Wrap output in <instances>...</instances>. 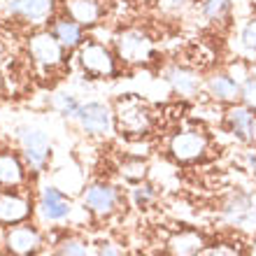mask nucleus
I'll return each mask as SVG.
<instances>
[{
  "instance_id": "nucleus-1",
  "label": "nucleus",
  "mask_w": 256,
  "mask_h": 256,
  "mask_svg": "<svg viewBox=\"0 0 256 256\" xmlns=\"http://www.w3.org/2000/svg\"><path fill=\"white\" fill-rule=\"evenodd\" d=\"M114 119H116V128L126 138H142V135H147L152 130V124H154L149 108L138 98H133V96L119 100Z\"/></svg>"
},
{
  "instance_id": "nucleus-2",
  "label": "nucleus",
  "mask_w": 256,
  "mask_h": 256,
  "mask_svg": "<svg viewBox=\"0 0 256 256\" xmlns=\"http://www.w3.org/2000/svg\"><path fill=\"white\" fill-rule=\"evenodd\" d=\"M116 54L128 66H144L154 56V44L149 40V35L140 28H126L114 38Z\"/></svg>"
},
{
  "instance_id": "nucleus-3",
  "label": "nucleus",
  "mask_w": 256,
  "mask_h": 256,
  "mask_svg": "<svg viewBox=\"0 0 256 256\" xmlns=\"http://www.w3.org/2000/svg\"><path fill=\"white\" fill-rule=\"evenodd\" d=\"M77 61H80L84 74L94 77V80H110L116 74V58L108 47H102L98 42H82L80 52H77Z\"/></svg>"
},
{
  "instance_id": "nucleus-4",
  "label": "nucleus",
  "mask_w": 256,
  "mask_h": 256,
  "mask_svg": "<svg viewBox=\"0 0 256 256\" xmlns=\"http://www.w3.org/2000/svg\"><path fill=\"white\" fill-rule=\"evenodd\" d=\"M28 54L33 63L42 70H56L63 66V54L66 47L54 38L52 30H40L28 38Z\"/></svg>"
},
{
  "instance_id": "nucleus-5",
  "label": "nucleus",
  "mask_w": 256,
  "mask_h": 256,
  "mask_svg": "<svg viewBox=\"0 0 256 256\" xmlns=\"http://www.w3.org/2000/svg\"><path fill=\"white\" fill-rule=\"evenodd\" d=\"M210 138L198 128L180 130L170 138V156L177 163H196L208 154Z\"/></svg>"
},
{
  "instance_id": "nucleus-6",
  "label": "nucleus",
  "mask_w": 256,
  "mask_h": 256,
  "mask_svg": "<svg viewBox=\"0 0 256 256\" xmlns=\"http://www.w3.org/2000/svg\"><path fill=\"white\" fill-rule=\"evenodd\" d=\"M80 126L91 135H108L114 126V114L108 105L102 102H86V105H80V112L74 116Z\"/></svg>"
},
{
  "instance_id": "nucleus-7",
  "label": "nucleus",
  "mask_w": 256,
  "mask_h": 256,
  "mask_svg": "<svg viewBox=\"0 0 256 256\" xmlns=\"http://www.w3.org/2000/svg\"><path fill=\"white\" fill-rule=\"evenodd\" d=\"M226 126L244 144H256V112L247 105H230L226 110Z\"/></svg>"
},
{
  "instance_id": "nucleus-8",
  "label": "nucleus",
  "mask_w": 256,
  "mask_h": 256,
  "mask_svg": "<svg viewBox=\"0 0 256 256\" xmlns=\"http://www.w3.org/2000/svg\"><path fill=\"white\" fill-rule=\"evenodd\" d=\"M10 14L28 24H44L54 12V0H10Z\"/></svg>"
},
{
  "instance_id": "nucleus-9",
  "label": "nucleus",
  "mask_w": 256,
  "mask_h": 256,
  "mask_svg": "<svg viewBox=\"0 0 256 256\" xmlns=\"http://www.w3.org/2000/svg\"><path fill=\"white\" fill-rule=\"evenodd\" d=\"M84 202L86 208L98 216H110L116 210V202H119V196L116 191L110 186V184H94L88 186L86 194H84Z\"/></svg>"
},
{
  "instance_id": "nucleus-10",
  "label": "nucleus",
  "mask_w": 256,
  "mask_h": 256,
  "mask_svg": "<svg viewBox=\"0 0 256 256\" xmlns=\"http://www.w3.org/2000/svg\"><path fill=\"white\" fill-rule=\"evenodd\" d=\"M40 233L30 226H16L7 233V247L14 256H33L40 250Z\"/></svg>"
},
{
  "instance_id": "nucleus-11",
  "label": "nucleus",
  "mask_w": 256,
  "mask_h": 256,
  "mask_svg": "<svg viewBox=\"0 0 256 256\" xmlns=\"http://www.w3.org/2000/svg\"><path fill=\"white\" fill-rule=\"evenodd\" d=\"M208 94L219 102H228V105H236L240 98H242V84L228 74H212L208 80Z\"/></svg>"
},
{
  "instance_id": "nucleus-12",
  "label": "nucleus",
  "mask_w": 256,
  "mask_h": 256,
  "mask_svg": "<svg viewBox=\"0 0 256 256\" xmlns=\"http://www.w3.org/2000/svg\"><path fill=\"white\" fill-rule=\"evenodd\" d=\"M170 256H198L205 250V238L198 230H180L166 244Z\"/></svg>"
},
{
  "instance_id": "nucleus-13",
  "label": "nucleus",
  "mask_w": 256,
  "mask_h": 256,
  "mask_svg": "<svg viewBox=\"0 0 256 256\" xmlns=\"http://www.w3.org/2000/svg\"><path fill=\"white\" fill-rule=\"evenodd\" d=\"M168 82H170V86H172V91L184 96V98H194L202 86L200 74L189 70V68H180V66L168 70Z\"/></svg>"
},
{
  "instance_id": "nucleus-14",
  "label": "nucleus",
  "mask_w": 256,
  "mask_h": 256,
  "mask_svg": "<svg viewBox=\"0 0 256 256\" xmlns=\"http://www.w3.org/2000/svg\"><path fill=\"white\" fill-rule=\"evenodd\" d=\"M68 16L77 21L82 28L96 26L102 19V2L100 0H68Z\"/></svg>"
},
{
  "instance_id": "nucleus-15",
  "label": "nucleus",
  "mask_w": 256,
  "mask_h": 256,
  "mask_svg": "<svg viewBox=\"0 0 256 256\" xmlns=\"http://www.w3.org/2000/svg\"><path fill=\"white\" fill-rule=\"evenodd\" d=\"M40 212L47 222H61L70 214V202L63 198V194L54 186H47L40 198Z\"/></svg>"
},
{
  "instance_id": "nucleus-16",
  "label": "nucleus",
  "mask_w": 256,
  "mask_h": 256,
  "mask_svg": "<svg viewBox=\"0 0 256 256\" xmlns=\"http://www.w3.org/2000/svg\"><path fill=\"white\" fill-rule=\"evenodd\" d=\"M21 144H24V152H26L28 161L33 166H42L44 158L49 154V140L47 135L38 130V128H26L21 133Z\"/></svg>"
},
{
  "instance_id": "nucleus-17",
  "label": "nucleus",
  "mask_w": 256,
  "mask_h": 256,
  "mask_svg": "<svg viewBox=\"0 0 256 256\" xmlns=\"http://www.w3.org/2000/svg\"><path fill=\"white\" fill-rule=\"evenodd\" d=\"M28 214H30V202L24 196L0 194V222L2 224H19Z\"/></svg>"
},
{
  "instance_id": "nucleus-18",
  "label": "nucleus",
  "mask_w": 256,
  "mask_h": 256,
  "mask_svg": "<svg viewBox=\"0 0 256 256\" xmlns=\"http://www.w3.org/2000/svg\"><path fill=\"white\" fill-rule=\"evenodd\" d=\"M52 33L58 42H61L66 49H80L82 47V26L77 21H72L70 16H61V19L54 21L52 26Z\"/></svg>"
},
{
  "instance_id": "nucleus-19",
  "label": "nucleus",
  "mask_w": 256,
  "mask_h": 256,
  "mask_svg": "<svg viewBox=\"0 0 256 256\" xmlns=\"http://www.w3.org/2000/svg\"><path fill=\"white\" fill-rule=\"evenodd\" d=\"M24 180V168L16 156L12 154H0V184L14 186Z\"/></svg>"
},
{
  "instance_id": "nucleus-20",
  "label": "nucleus",
  "mask_w": 256,
  "mask_h": 256,
  "mask_svg": "<svg viewBox=\"0 0 256 256\" xmlns=\"http://www.w3.org/2000/svg\"><path fill=\"white\" fill-rule=\"evenodd\" d=\"M230 7H233L230 0H205L202 2V14L210 21H222L230 14Z\"/></svg>"
},
{
  "instance_id": "nucleus-21",
  "label": "nucleus",
  "mask_w": 256,
  "mask_h": 256,
  "mask_svg": "<svg viewBox=\"0 0 256 256\" xmlns=\"http://www.w3.org/2000/svg\"><path fill=\"white\" fill-rule=\"evenodd\" d=\"M224 210H226V214H233L236 219H240V216L252 212V198L247 194H233L228 200H226Z\"/></svg>"
},
{
  "instance_id": "nucleus-22",
  "label": "nucleus",
  "mask_w": 256,
  "mask_h": 256,
  "mask_svg": "<svg viewBox=\"0 0 256 256\" xmlns=\"http://www.w3.org/2000/svg\"><path fill=\"white\" fill-rule=\"evenodd\" d=\"M122 175L126 177L128 182H140L147 175V166L140 158H128V161L122 163Z\"/></svg>"
},
{
  "instance_id": "nucleus-23",
  "label": "nucleus",
  "mask_w": 256,
  "mask_h": 256,
  "mask_svg": "<svg viewBox=\"0 0 256 256\" xmlns=\"http://www.w3.org/2000/svg\"><path fill=\"white\" fill-rule=\"evenodd\" d=\"M54 105L58 108V112H61L63 116H77V112H80V102L74 100L72 96H68V94H58L54 98Z\"/></svg>"
},
{
  "instance_id": "nucleus-24",
  "label": "nucleus",
  "mask_w": 256,
  "mask_h": 256,
  "mask_svg": "<svg viewBox=\"0 0 256 256\" xmlns=\"http://www.w3.org/2000/svg\"><path fill=\"white\" fill-rule=\"evenodd\" d=\"M156 5L166 14H182L191 7V0H156Z\"/></svg>"
},
{
  "instance_id": "nucleus-25",
  "label": "nucleus",
  "mask_w": 256,
  "mask_h": 256,
  "mask_svg": "<svg viewBox=\"0 0 256 256\" xmlns=\"http://www.w3.org/2000/svg\"><path fill=\"white\" fill-rule=\"evenodd\" d=\"M242 105H247L250 110H254L256 112V82L254 80H247L242 84Z\"/></svg>"
},
{
  "instance_id": "nucleus-26",
  "label": "nucleus",
  "mask_w": 256,
  "mask_h": 256,
  "mask_svg": "<svg viewBox=\"0 0 256 256\" xmlns=\"http://www.w3.org/2000/svg\"><path fill=\"white\" fill-rule=\"evenodd\" d=\"M61 256H86V247L80 240H66L61 244Z\"/></svg>"
},
{
  "instance_id": "nucleus-27",
  "label": "nucleus",
  "mask_w": 256,
  "mask_h": 256,
  "mask_svg": "<svg viewBox=\"0 0 256 256\" xmlns=\"http://www.w3.org/2000/svg\"><path fill=\"white\" fill-rule=\"evenodd\" d=\"M242 44L250 49V52H256V19L250 21V24L244 26V30H242Z\"/></svg>"
},
{
  "instance_id": "nucleus-28",
  "label": "nucleus",
  "mask_w": 256,
  "mask_h": 256,
  "mask_svg": "<svg viewBox=\"0 0 256 256\" xmlns=\"http://www.w3.org/2000/svg\"><path fill=\"white\" fill-rule=\"evenodd\" d=\"M152 200H154V191H152V186H138V189H135V202H138L140 208L149 205Z\"/></svg>"
},
{
  "instance_id": "nucleus-29",
  "label": "nucleus",
  "mask_w": 256,
  "mask_h": 256,
  "mask_svg": "<svg viewBox=\"0 0 256 256\" xmlns=\"http://www.w3.org/2000/svg\"><path fill=\"white\" fill-rule=\"evenodd\" d=\"M208 256H242L236 247H228V244H216L208 252Z\"/></svg>"
},
{
  "instance_id": "nucleus-30",
  "label": "nucleus",
  "mask_w": 256,
  "mask_h": 256,
  "mask_svg": "<svg viewBox=\"0 0 256 256\" xmlns=\"http://www.w3.org/2000/svg\"><path fill=\"white\" fill-rule=\"evenodd\" d=\"M98 256H122V254H119V250H116L114 244H102Z\"/></svg>"
},
{
  "instance_id": "nucleus-31",
  "label": "nucleus",
  "mask_w": 256,
  "mask_h": 256,
  "mask_svg": "<svg viewBox=\"0 0 256 256\" xmlns=\"http://www.w3.org/2000/svg\"><path fill=\"white\" fill-rule=\"evenodd\" d=\"M5 94V80H2V74H0V96Z\"/></svg>"
},
{
  "instance_id": "nucleus-32",
  "label": "nucleus",
  "mask_w": 256,
  "mask_h": 256,
  "mask_svg": "<svg viewBox=\"0 0 256 256\" xmlns=\"http://www.w3.org/2000/svg\"><path fill=\"white\" fill-rule=\"evenodd\" d=\"M250 256H256V240L252 242V247H250Z\"/></svg>"
},
{
  "instance_id": "nucleus-33",
  "label": "nucleus",
  "mask_w": 256,
  "mask_h": 256,
  "mask_svg": "<svg viewBox=\"0 0 256 256\" xmlns=\"http://www.w3.org/2000/svg\"><path fill=\"white\" fill-rule=\"evenodd\" d=\"M2 61H5V49H2V44H0V66H2Z\"/></svg>"
}]
</instances>
